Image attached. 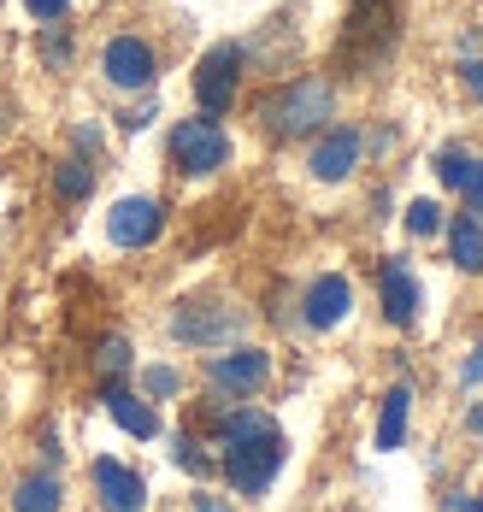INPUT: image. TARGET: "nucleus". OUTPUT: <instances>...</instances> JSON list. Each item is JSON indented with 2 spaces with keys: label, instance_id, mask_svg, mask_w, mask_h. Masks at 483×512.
I'll use <instances>...</instances> for the list:
<instances>
[{
  "label": "nucleus",
  "instance_id": "1",
  "mask_svg": "<svg viewBox=\"0 0 483 512\" xmlns=\"http://www.w3.org/2000/svg\"><path fill=\"white\" fill-rule=\"evenodd\" d=\"M218 436H224V477H230V489L236 495H266V483L277 477V465H283V436H277V424H271L266 412H224L218 418Z\"/></svg>",
  "mask_w": 483,
  "mask_h": 512
},
{
  "label": "nucleus",
  "instance_id": "2",
  "mask_svg": "<svg viewBox=\"0 0 483 512\" xmlns=\"http://www.w3.org/2000/svg\"><path fill=\"white\" fill-rule=\"evenodd\" d=\"M401 36V18H395V0H354L348 12V30H342V65L348 71H377Z\"/></svg>",
  "mask_w": 483,
  "mask_h": 512
},
{
  "label": "nucleus",
  "instance_id": "3",
  "mask_svg": "<svg viewBox=\"0 0 483 512\" xmlns=\"http://www.w3.org/2000/svg\"><path fill=\"white\" fill-rule=\"evenodd\" d=\"M330 118V83L324 77H295L289 89H277L260 101V124L271 136H307Z\"/></svg>",
  "mask_w": 483,
  "mask_h": 512
},
{
  "label": "nucleus",
  "instance_id": "4",
  "mask_svg": "<svg viewBox=\"0 0 483 512\" xmlns=\"http://www.w3.org/2000/svg\"><path fill=\"white\" fill-rule=\"evenodd\" d=\"M171 159L201 177V171H218V165L230 159V142H224V130H218L213 118H183V124L171 130Z\"/></svg>",
  "mask_w": 483,
  "mask_h": 512
},
{
  "label": "nucleus",
  "instance_id": "5",
  "mask_svg": "<svg viewBox=\"0 0 483 512\" xmlns=\"http://www.w3.org/2000/svg\"><path fill=\"white\" fill-rule=\"evenodd\" d=\"M236 83H242V48H213L201 65H195V101L207 106V112H224V106L236 101Z\"/></svg>",
  "mask_w": 483,
  "mask_h": 512
},
{
  "label": "nucleus",
  "instance_id": "6",
  "mask_svg": "<svg viewBox=\"0 0 483 512\" xmlns=\"http://www.w3.org/2000/svg\"><path fill=\"white\" fill-rule=\"evenodd\" d=\"M236 324H242V312L224 307V301H189V307L171 318V330H177L183 342H195V348H213L224 336H236Z\"/></svg>",
  "mask_w": 483,
  "mask_h": 512
},
{
  "label": "nucleus",
  "instance_id": "7",
  "mask_svg": "<svg viewBox=\"0 0 483 512\" xmlns=\"http://www.w3.org/2000/svg\"><path fill=\"white\" fill-rule=\"evenodd\" d=\"M266 377H271V359L260 354V348H236V354H218L213 365H207V383L224 389V395H254Z\"/></svg>",
  "mask_w": 483,
  "mask_h": 512
},
{
  "label": "nucleus",
  "instance_id": "8",
  "mask_svg": "<svg viewBox=\"0 0 483 512\" xmlns=\"http://www.w3.org/2000/svg\"><path fill=\"white\" fill-rule=\"evenodd\" d=\"M101 71H107L118 89H148L154 83V48L136 42V36H112L101 53Z\"/></svg>",
  "mask_w": 483,
  "mask_h": 512
},
{
  "label": "nucleus",
  "instance_id": "9",
  "mask_svg": "<svg viewBox=\"0 0 483 512\" xmlns=\"http://www.w3.org/2000/svg\"><path fill=\"white\" fill-rule=\"evenodd\" d=\"M95 489H101V507L107 512H142L148 507V483L118 460H95Z\"/></svg>",
  "mask_w": 483,
  "mask_h": 512
},
{
  "label": "nucleus",
  "instance_id": "10",
  "mask_svg": "<svg viewBox=\"0 0 483 512\" xmlns=\"http://www.w3.org/2000/svg\"><path fill=\"white\" fill-rule=\"evenodd\" d=\"M160 206L154 201H118L112 206V218H107V230H112V242L118 248H148L154 236H160Z\"/></svg>",
  "mask_w": 483,
  "mask_h": 512
},
{
  "label": "nucleus",
  "instance_id": "11",
  "mask_svg": "<svg viewBox=\"0 0 483 512\" xmlns=\"http://www.w3.org/2000/svg\"><path fill=\"white\" fill-rule=\"evenodd\" d=\"M354 159H360V130H330L319 148H313L307 165H313L319 183H342V177L354 171Z\"/></svg>",
  "mask_w": 483,
  "mask_h": 512
},
{
  "label": "nucleus",
  "instance_id": "12",
  "mask_svg": "<svg viewBox=\"0 0 483 512\" xmlns=\"http://www.w3.org/2000/svg\"><path fill=\"white\" fill-rule=\"evenodd\" d=\"M348 301H354L348 277H319V283L307 289V324H313V330H330V324H342Z\"/></svg>",
  "mask_w": 483,
  "mask_h": 512
},
{
  "label": "nucleus",
  "instance_id": "13",
  "mask_svg": "<svg viewBox=\"0 0 483 512\" xmlns=\"http://www.w3.org/2000/svg\"><path fill=\"white\" fill-rule=\"evenodd\" d=\"M383 312H389V324H413L419 318V283L407 277V265H383Z\"/></svg>",
  "mask_w": 483,
  "mask_h": 512
},
{
  "label": "nucleus",
  "instance_id": "14",
  "mask_svg": "<svg viewBox=\"0 0 483 512\" xmlns=\"http://www.w3.org/2000/svg\"><path fill=\"white\" fill-rule=\"evenodd\" d=\"M107 412L118 418V430H130V436H160V418H154V407L148 401H136V395H124V389H107Z\"/></svg>",
  "mask_w": 483,
  "mask_h": 512
},
{
  "label": "nucleus",
  "instance_id": "15",
  "mask_svg": "<svg viewBox=\"0 0 483 512\" xmlns=\"http://www.w3.org/2000/svg\"><path fill=\"white\" fill-rule=\"evenodd\" d=\"M448 248H454V265H460V271H483V224L472 212H460V218L448 224Z\"/></svg>",
  "mask_w": 483,
  "mask_h": 512
},
{
  "label": "nucleus",
  "instance_id": "16",
  "mask_svg": "<svg viewBox=\"0 0 483 512\" xmlns=\"http://www.w3.org/2000/svg\"><path fill=\"white\" fill-rule=\"evenodd\" d=\"M407 407H413L407 389H389V395H383V418H377V448H383V454L401 448V436H407Z\"/></svg>",
  "mask_w": 483,
  "mask_h": 512
},
{
  "label": "nucleus",
  "instance_id": "17",
  "mask_svg": "<svg viewBox=\"0 0 483 512\" xmlns=\"http://www.w3.org/2000/svg\"><path fill=\"white\" fill-rule=\"evenodd\" d=\"M54 189L65 195V201H83V195L95 189V171H89V159H83V154L59 159V171H54Z\"/></svg>",
  "mask_w": 483,
  "mask_h": 512
},
{
  "label": "nucleus",
  "instance_id": "18",
  "mask_svg": "<svg viewBox=\"0 0 483 512\" xmlns=\"http://www.w3.org/2000/svg\"><path fill=\"white\" fill-rule=\"evenodd\" d=\"M12 507L18 512H59V483L54 477H24L18 495H12Z\"/></svg>",
  "mask_w": 483,
  "mask_h": 512
},
{
  "label": "nucleus",
  "instance_id": "19",
  "mask_svg": "<svg viewBox=\"0 0 483 512\" xmlns=\"http://www.w3.org/2000/svg\"><path fill=\"white\" fill-rule=\"evenodd\" d=\"M95 371H101V377H124V371H130V342H124V336H107V342L95 348Z\"/></svg>",
  "mask_w": 483,
  "mask_h": 512
},
{
  "label": "nucleus",
  "instance_id": "20",
  "mask_svg": "<svg viewBox=\"0 0 483 512\" xmlns=\"http://www.w3.org/2000/svg\"><path fill=\"white\" fill-rule=\"evenodd\" d=\"M407 230H413V236H436V230H442V206L436 201H413L407 206Z\"/></svg>",
  "mask_w": 483,
  "mask_h": 512
},
{
  "label": "nucleus",
  "instance_id": "21",
  "mask_svg": "<svg viewBox=\"0 0 483 512\" xmlns=\"http://www.w3.org/2000/svg\"><path fill=\"white\" fill-rule=\"evenodd\" d=\"M171 460L183 465V471H195V477H207V471H213V460H207V454H201L189 436H177V442H171Z\"/></svg>",
  "mask_w": 483,
  "mask_h": 512
},
{
  "label": "nucleus",
  "instance_id": "22",
  "mask_svg": "<svg viewBox=\"0 0 483 512\" xmlns=\"http://www.w3.org/2000/svg\"><path fill=\"white\" fill-rule=\"evenodd\" d=\"M42 59H48L54 71H65V65H71V36H65V30H48V36H42Z\"/></svg>",
  "mask_w": 483,
  "mask_h": 512
},
{
  "label": "nucleus",
  "instance_id": "23",
  "mask_svg": "<svg viewBox=\"0 0 483 512\" xmlns=\"http://www.w3.org/2000/svg\"><path fill=\"white\" fill-rule=\"evenodd\" d=\"M466 165H472V159L460 154V148H448V154L436 159V171H442V183H448V189H460V177H466Z\"/></svg>",
  "mask_w": 483,
  "mask_h": 512
},
{
  "label": "nucleus",
  "instance_id": "24",
  "mask_svg": "<svg viewBox=\"0 0 483 512\" xmlns=\"http://www.w3.org/2000/svg\"><path fill=\"white\" fill-rule=\"evenodd\" d=\"M460 195H466L472 206H483V159H472V165H466V177H460Z\"/></svg>",
  "mask_w": 483,
  "mask_h": 512
},
{
  "label": "nucleus",
  "instance_id": "25",
  "mask_svg": "<svg viewBox=\"0 0 483 512\" xmlns=\"http://www.w3.org/2000/svg\"><path fill=\"white\" fill-rule=\"evenodd\" d=\"M142 383H148V395H177V371H171V365H154Z\"/></svg>",
  "mask_w": 483,
  "mask_h": 512
},
{
  "label": "nucleus",
  "instance_id": "26",
  "mask_svg": "<svg viewBox=\"0 0 483 512\" xmlns=\"http://www.w3.org/2000/svg\"><path fill=\"white\" fill-rule=\"evenodd\" d=\"M30 6V18H42V24H54L59 12H65V0H24Z\"/></svg>",
  "mask_w": 483,
  "mask_h": 512
},
{
  "label": "nucleus",
  "instance_id": "27",
  "mask_svg": "<svg viewBox=\"0 0 483 512\" xmlns=\"http://www.w3.org/2000/svg\"><path fill=\"white\" fill-rule=\"evenodd\" d=\"M466 89L483 101V59H478V65H466Z\"/></svg>",
  "mask_w": 483,
  "mask_h": 512
},
{
  "label": "nucleus",
  "instance_id": "28",
  "mask_svg": "<svg viewBox=\"0 0 483 512\" xmlns=\"http://www.w3.org/2000/svg\"><path fill=\"white\" fill-rule=\"evenodd\" d=\"M460 377H466V383H483V348L466 359V371H460Z\"/></svg>",
  "mask_w": 483,
  "mask_h": 512
},
{
  "label": "nucleus",
  "instance_id": "29",
  "mask_svg": "<svg viewBox=\"0 0 483 512\" xmlns=\"http://www.w3.org/2000/svg\"><path fill=\"white\" fill-rule=\"evenodd\" d=\"M195 512H230L224 501H213V495H195Z\"/></svg>",
  "mask_w": 483,
  "mask_h": 512
},
{
  "label": "nucleus",
  "instance_id": "30",
  "mask_svg": "<svg viewBox=\"0 0 483 512\" xmlns=\"http://www.w3.org/2000/svg\"><path fill=\"white\" fill-rule=\"evenodd\" d=\"M454 512H483V501H460V507H454Z\"/></svg>",
  "mask_w": 483,
  "mask_h": 512
}]
</instances>
